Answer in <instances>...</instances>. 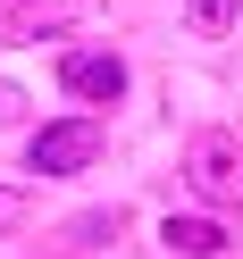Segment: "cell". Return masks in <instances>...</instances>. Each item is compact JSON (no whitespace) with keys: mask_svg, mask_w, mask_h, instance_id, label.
<instances>
[{"mask_svg":"<svg viewBox=\"0 0 243 259\" xmlns=\"http://www.w3.org/2000/svg\"><path fill=\"white\" fill-rule=\"evenodd\" d=\"M185 184L201 209H243V125H201L185 142Z\"/></svg>","mask_w":243,"mask_h":259,"instance_id":"obj_1","label":"cell"},{"mask_svg":"<svg viewBox=\"0 0 243 259\" xmlns=\"http://www.w3.org/2000/svg\"><path fill=\"white\" fill-rule=\"evenodd\" d=\"M92 159H101V125L92 117H59V125H42L25 142V167L34 176H84Z\"/></svg>","mask_w":243,"mask_h":259,"instance_id":"obj_2","label":"cell"},{"mask_svg":"<svg viewBox=\"0 0 243 259\" xmlns=\"http://www.w3.org/2000/svg\"><path fill=\"white\" fill-rule=\"evenodd\" d=\"M59 84L76 92V101H92V109H109V101H126V59L118 51H59Z\"/></svg>","mask_w":243,"mask_h":259,"instance_id":"obj_3","label":"cell"},{"mask_svg":"<svg viewBox=\"0 0 243 259\" xmlns=\"http://www.w3.org/2000/svg\"><path fill=\"white\" fill-rule=\"evenodd\" d=\"M159 242L185 251V259H218V251H226V226H218V218H168V226H159Z\"/></svg>","mask_w":243,"mask_h":259,"instance_id":"obj_4","label":"cell"},{"mask_svg":"<svg viewBox=\"0 0 243 259\" xmlns=\"http://www.w3.org/2000/svg\"><path fill=\"white\" fill-rule=\"evenodd\" d=\"M235 9H243V0H185V25H193V34H226Z\"/></svg>","mask_w":243,"mask_h":259,"instance_id":"obj_5","label":"cell"},{"mask_svg":"<svg viewBox=\"0 0 243 259\" xmlns=\"http://www.w3.org/2000/svg\"><path fill=\"white\" fill-rule=\"evenodd\" d=\"M25 218V192H9V184H0V226H17Z\"/></svg>","mask_w":243,"mask_h":259,"instance_id":"obj_6","label":"cell"}]
</instances>
